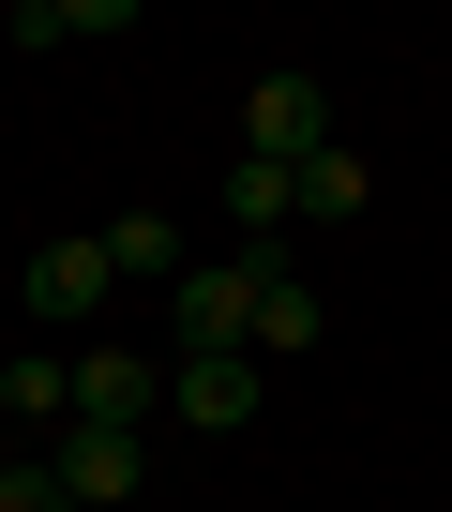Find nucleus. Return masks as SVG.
Here are the masks:
<instances>
[{
    "instance_id": "f257e3e1",
    "label": "nucleus",
    "mask_w": 452,
    "mask_h": 512,
    "mask_svg": "<svg viewBox=\"0 0 452 512\" xmlns=\"http://www.w3.org/2000/svg\"><path fill=\"white\" fill-rule=\"evenodd\" d=\"M287 256H196L166 287V362H211V347H257V302H272Z\"/></svg>"
},
{
    "instance_id": "f03ea898",
    "label": "nucleus",
    "mask_w": 452,
    "mask_h": 512,
    "mask_svg": "<svg viewBox=\"0 0 452 512\" xmlns=\"http://www.w3.org/2000/svg\"><path fill=\"white\" fill-rule=\"evenodd\" d=\"M242 151H257V166H317V151H332V91H317L302 61H272V76L242 91Z\"/></svg>"
},
{
    "instance_id": "7ed1b4c3",
    "label": "nucleus",
    "mask_w": 452,
    "mask_h": 512,
    "mask_svg": "<svg viewBox=\"0 0 452 512\" xmlns=\"http://www.w3.org/2000/svg\"><path fill=\"white\" fill-rule=\"evenodd\" d=\"M106 287H121V272H106V226H91V241H31V272H16L31 332H91V317H106Z\"/></svg>"
},
{
    "instance_id": "20e7f679",
    "label": "nucleus",
    "mask_w": 452,
    "mask_h": 512,
    "mask_svg": "<svg viewBox=\"0 0 452 512\" xmlns=\"http://www.w3.org/2000/svg\"><path fill=\"white\" fill-rule=\"evenodd\" d=\"M151 407H166V362H151V347H106V332H91V347H76V422L136 437Z\"/></svg>"
},
{
    "instance_id": "39448f33",
    "label": "nucleus",
    "mask_w": 452,
    "mask_h": 512,
    "mask_svg": "<svg viewBox=\"0 0 452 512\" xmlns=\"http://www.w3.org/2000/svg\"><path fill=\"white\" fill-rule=\"evenodd\" d=\"M46 467H61V497H76V512H121V497L151 482V437H106V422H61V437H46Z\"/></svg>"
},
{
    "instance_id": "423d86ee",
    "label": "nucleus",
    "mask_w": 452,
    "mask_h": 512,
    "mask_svg": "<svg viewBox=\"0 0 452 512\" xmlns=\"http://www.w3.org/2000/svg\"><path fill=\"white\" fill-rule=\"evenodd\" d=\"M166 407L196 422V437H242L272 392H257V347H211V362H166Z\"/></svg>"
},
{
    "instance_id": "0eeeda50",
    "label": "nucleus",
    "mask_w": 452,
    "mask_h": 512,
    "mask_svg": "<svg viewBox=\"0 0 452 512\" xmlns=\"http://www.w3.org/2000/svg\"><path fill=\"white\" fill-rule=\"evenodd\" d=\"M76 422V362L61 347H16V362H0V437H61Z\"/></svg>"
},
{
    "instance_id": "6e6552de",
    "label": "nucleus",
    "mask_w": 452,
    "mask_h": 512,
    "mask_svg": "<svg viewBox=\"0 0 452 512\" xmlns=\"http://www.w3.org/2000/svg\"><path fill=\"white\" fill-rule=\"evenodd\" d=\"M106 272H121V287H181V272H196V241H181L166 211H121V226H106Z\"/></svg>"
},
{
    "instance_id": "1a4fd4ad",
    "label": "nucleus",
    "mask_w": 452,
    "mask_h": 512,
    "mask_svg": "<svg viewBox=\"0 0 452 512\" xmlns=\"http://www.w3.org/2000/svg\"><path fill=\"white\" fill-rule=\"evenodd\" d=\"M106 31H136V0H31L16 16V46H106Z\"/></svg>"
},
{
    "instance_id": "9d476101",
    "label": "nucleus",
    "mask_w": 452,
    "mask_h": 512,
    "mask_svg": "<svg viewBox=\"0 0 452 512\" xmlns=\"http://www.w3.org/2000/svg\"><path fill=\"white\" fill-rule=\"evenodd\" d=\"M362 196H377V166H362V151H347V136H332V151H317V166H302V226H347V211H362Z\"/></svg>"
},
{
    "instance_id": "9b49d317",
    "label": "nucleus",
    "mask_w": 452,
    "mask_h": 512,
    "mask_svg": "<svg viewBox=\"0 0 452 512\" xmlns=\"http://www.w3.org/2000/svg\"><path fill=\"white\" fill-rule=\"evenodd\" d=\"M332 332V302L302 287V272H272V302H257V362H287V347H317Z\"/></svg>"
},
{
    "instance_id": "f8f14e48",
    "label": "nucleus",
    "mask_w": 452,
    "mask_h": 512,
    "mask_svg": "<svg viewBox=\"0 0 452 512\" xmlns=\"http://www.w3.org/2000/svg\"><path fill=\"white\" fill-rule=\"evenodd\" d=\"M0 512H76V497H61V467H46V452H0Z\"/></svg>"
}]
</instances>
